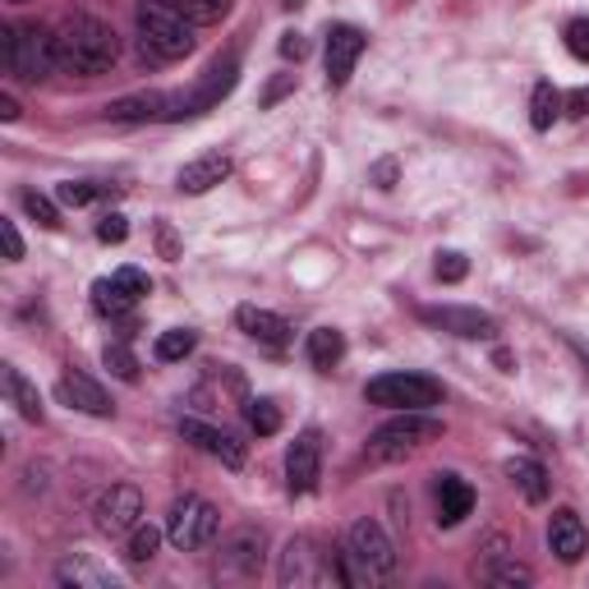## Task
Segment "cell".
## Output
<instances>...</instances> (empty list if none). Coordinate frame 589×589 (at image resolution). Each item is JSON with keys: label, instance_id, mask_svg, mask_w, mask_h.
<instances>
[{"label": "cell", "instance_id": "83f0119b", "mask_svg": "<svg viewBox=\"0 0 589 589\" xmlns=\"http://www.w3.org/2000/svg\"><path fill=\"white\" fill-rule=\"evenodd\" d=\"M6 391H10V401L23 419H33V424H42V397H38V387L28 382L14 364H6Z\"/></svg>", "mask_w": 589, "mask_h": 589}, {"label": "cell", "instance_id": "7dc6e473", "mask_svg": "<svg viewBox=\"0 0 589 589\" xmlns=\"http://www.w3.org/2000/svg\"><path fill=\"white\" fill-rule=\"evenodd\" d=\"M157 235H161V254H166V259H176V235H171V227H166V221H161V231H157Z\"/></svg>", "mask_w": 589, "mask_h": 589}, {"label": "cell", "instance_id": "7a4b0ae2", "mask_svg": "<svg viewBox=\"0 0 589 589\" xmlns=\"http://www.w3.org/2000/svg\"><path fill=\"white\" fill-rule=\"evenodd\" d=\"M397 544L391 535L374 520L364 516L350 525V535L341 548H332V571H336V585H382L397 576Z\"/></svg>", "mask_w": 589, "mask_h": 589}, {"label": "cell", "instance_id": "681fc988", "mask_svg": "<svg viewBox=\"0 0 589 589\" xmlns=\"http://www.w3.org/2000/svg\"><path fill=\"white\" fill-rule=\"evenodd\" d=\"M282 6H286V10H299V6H304V0H282Z\"/></svg>", "mask_w": 589, "mask_h": 589}, {"label": "cell", "instance_id": "f546056e", "mask_svg": "<svg viewBox=\"0 0 589 589\" xmlns=\"http://www.w3.org/2000/svg\"><path fill=\"white\" fill-rule=\"evenodd\" d=\"M193 346H199V332L171 327V332H161V336H157V359H161V364H176V359L193 355Z\"/></svg>", "mask_w": 589, "mask_h": 589}, {"label": "cell", "instance_id": "8fae6325", "mask_svg": "<svg viewBox=\"0 0 589 589\" xmlns=\"http://www.w3.org/2000/svg\"><path fill=\"white\" fill-rule=\"evenodd\" d=\"M419 318H424L429 327H438V332L461 336V341H493V336L502 332L493 314H484V308H465V304H429V308H419Z\"/></svg>", "mask_w": 589, "mask_h": 589}, {"label": "cell", "instance_id": "ab89813d", "mask_svg": "<svg viewBox=\"0 0 589 589\" xmlns=\"http://www.w3.org/2000/svg\"><path fill=\"white\" fill-rule=\"evenodd\" d=\"M0 240H6V259H10V263H19V259H23V235H19V227H14L10 217L0 221Z\"/></svg>", "mask_w": 589, "mask_h": 589}, {"label": "cell", "instance_id": "bcb514c9", "mask_svg": "<svg viewBox=\"0 0 589 589\" xmlns=\"http://www.w3.org/2000/svg\"><path fill=\"white\" fill-rule=\"evenodd\" d=\"M0 120H19V102L10 93H0Z\"/></svg>", "mask_w": 589, "mask_h": 589}, {"label": "cell", "instance_id": "7bdbcfd3", "mask_svg": "<svg viewBox=\"0 0 589 589\" xmlns=\"http://www.w3.org/2000/svg\"><path fill=\"white\" fill-rule=\"evenodd\" d=\"M295 88V74H282V78H272V88L263 93V106H272V102H282L286 93Z\"/></svg>", "mask_w": 589, "mask_h": 589}, {"label": "cell", "instance_id": "f907efd6", "mask_svg": "<svg viewBox=\"0 0 589 589\" xmlns=\"http://www.w3.org/2000/svg\"><path fill=\"white\" fill-rule=\"evenodd\" d=\"M14 6H23V0H14Z\"/></svg>", "mask_w": 589, "mask_h": 589}, {"label": "cell", "instance_id": "cb8c5ba5", "mask_svg": "<svg viewBox=\"0 0 589 589\" xmlns=\"http://www.w3.org/2000/svg\"><path fill=\"white\" fill-rule=\"evenodd\" d=\"M488 567H484V580L488 585H502V589H516V585H535V571H529L525 562H516V557H507V544L493 539L488 544Z\"/></svg>", "mask_w": 589, "mask_h": 589}, {"label": "cell", "instance_id": "f35d334b", "mask_svg": "<svg viewBox=\"0 0 589 589\" xmlns=\"http://www.w3.org/2000/svg\"><path fill=\"white\" fill-rule=\"evenodd\" d=\"M125 235H129V221H125L120 212H106V217L97 221V240H102V244H120Z\"/></svg>", "mask_w": 589, "mask_h": 589}, {"label": "cell", "instance_id": "1f68e13d", "mask_svg": "<svg viewBox=\"0 0 589 589\" xmlns=\"http://www.w3.org/2000/svg\"><path fill=\"white\" fill-rule=\"evenodd\" d=\"M231 6H235V0H176V10L189 19V23H221V19H227L231 14Z\"/></svg>", "mask_w": 589, "mask_h": 589}, {"label": "cell", "instance_id": "d590c367", "mask_svg": "<svg viewBox=\"0 0 589 589\" xmlns=\"http://www.w3.org/2000/svg\"><path fill=\"white\" fill-rule=\"evenodd\" d=\"M562 42H567V51L576 55V61L589 65V14H576V19L562 28Z\"/></svg>", "mask_w": 589, "mask_h": 589}, {"label": "cell", "instance_id": "7402d4cb", "mask_svg": "<svg viewBox=\"0 0 589 589\" xmlns=\"http://www.w3.org/2000/svg\"><path fill=\"white\" fill-rule=\"evenodd\" d=\"M433 497H438V525H446V529L461 525L474 512V488L461 480V474H438Z\"/></svg>", "mask_w": 589, "mask_h": 589}, {"label": "cell", "instance_id": "3957f363", "mask_svg": "<svg viewBox=\"0 0 589 589\" xmlns=\"http://www.w3.org/2000/svg\"><path fill=\"white\" fill-rule=\"evenodd\" d=\"M134 23H138V46L152 61H180V55L193 51V23L176 10V0H138Z\"/></svg>", "mask_w": 589, "mask_h": 589}, {"label": "cell", "instance_id": "5b68a950", "mask_svg": "<svg viewBox=\"0 0 589 589\" xmlns=\"http://www.w3.org/2000/svg\"><path fill=\"white\" fill-rule=\"evenodd\" d=\"M442 438V419H433L429 410H397V419H387L382 429H374L369 452L378 461H401L419 446H429Z\"/></svg>", "mask_w": 589, "mask_h": 589}, {"label": "cell", "instance_id": "2e32d148", "mask_svg": "<svg viewBox=\"0 0 589 589\" xmlns=\"http://www.w3.org/2000/svg\"><path fill=\"white\" fill-rule=\"evenodd\" d=\"M235 327L249 336V341H263V346H272V350H286L291 336H295V327H291L282 314H272V308H259V304H240V308H235Z\"/></svg>", "mask_w": 589, "mask_h": 589}, {"label": "cell", "instance_id": "e575fe53", "mask_svg": "<svg viewBox=\"0 0 589 589\" xmlns=\"http://www.w3.org/2000/svg\"><path fill=\"white\" fill-rule=\"evenodd\" d=\"M102 359H106V369L116 374L120 382H138V359H134V350L125 346V341H116V346H106L102 350Z\"/></svg>", "mask_w": 589, "mask_h": 589}, {"label": "cell", "instance_id": "74e56055", "mask_svg": "<svg viewBox=\"0 0 589 589\" xmlns=\"http://www.w3.org/2000/svg\"><path fill=\"white\" fill-rule=\"evenodd\" d=\"M111 276H116V282L134 295V299H144V295H152V282H148V272L144 267H120V272H111Z\"/></svg>", "mask_w": 589, "mask_h": 589}, {"label": "cell", "instance_id": "ee69618b", "mask_svg": "<svg viewBox=\"0 0 589 589\" xmlns=\"http://www.w3.org/2000/svg\"><path fill=\"white\" fill-rule=\"evenodd\" d=\"M23 493H46V470L42 465H28L23 470Z\"/></svg>", "mask_w": 589, "mask_h": 589}, {"label": "cell", "instance_id": "d4e9b609", "mask_svg": "<svg viewBox=\"0 0 589 589\" xmlns=\"http://www.w3.org/2000/svg\"><path fill=\"white\" fill-rule=\"evenodd\" d=\"M304 355H308V364H314L318 374H332L336 364H341V355H346V336L336 327H314V332H308V341H304Z\"/></svg>", "mask_w": 589, "mask_h": 589}, {"label": "cell", "instance_id": "4fadbf2b", "mask_svg": "<svg viewBox=\"0 0 589 589\" xmlns=\"http://www.w3.org/2000/svg\"><path fill=\"white\" fill-rule=\"evenodd\" d=\"M318 474H323V438H318V429H304L286 446V488H291V497H308V493H314Z\"/></svg>", "mask_w": 589, "mask_h": 589}, {"label": "cell", "instance_id": "d6a6232c", "mask_svg": "<svg viewBox=\"0 0 589 589\" xmlns=\"http://www.w3.org/2000/svg\"><path fill=\"white\" fill-rule=\"evenodd\" d=\"M244 419H249V429H254L259 438H272L276 429H282V410H276V401H267V397L249 401L244 406Z\"/></svg>", "mask_w": 589, "mask_h": 589}, {"label": "cell", "instance_id": "52a82bcc", "mask_svg": "<svg viewBox=\"0 0 589 589\" xmlns=\"http://www.w3.org/2000/svg\"><path fill=\"white\" fill-rule=\"evenodd\" d=\"M267 562V529L263 525H235L217 548L212 576L217 580H259Z\"/></svg>", "mask_w": 589, "mask_h": 589}, {"label": "cell", "instance_id": "f1b7e54d", "mask_svg": "<svg viewBox=\"0 0 589 589\" xmlns=\"http://www.w3.org/2000/svg\"><path fill=\"white\" fill-rule=\"evenodd\" d=\"M106 193H116V185H102V180H65L61 189H55V203H65V208H88V203L106 199Z\"/></svg>", "mask_w": 589, "mask_h": 589}, {"label": "cell", "instance_id": "30bf717a", "mask_svg": "<svg viewBox=\"0 0 589 589\" xmlns=\"http://www.w3.org/2000/svg\"><path fill=\"white\" fill-rule=\"evenodd\" d=\"M276 580H282V589L332 585V580H336V571H332V553L318 548V539L295 535V539L282 548V567H276Z\"/></svg>", "mask_w": 589, "mask_h": 589}, {"label": "cell", "instance_id": "5bb4252c", "mask_svg": "<svg viewBox=\"0 0 589 589\" xmlns=\"http://www.w3.org/2000/svg\"><path fill=\"white\" fill-rule=\"evenodd\" d=\"M364 46H369L364 28H355V23H332L327 28V88H346Z\"/></svg>", "mask_w": 589, "mask_h": 589}, {"label": "cell", "instance_id": "9c48e42d", "mask_svg": "<svg viewBox=\"0 0 589 589\" xmlns=\"http://www.w3.org/2000/svg\"><path fill=\"white\" fill-rule=\"evenodd\" d=\"M217 529H221V516L208 497L199 493H185L171 502V516H166V539H171L180 553H199L217 539Z\"/></svg>", "mask_w": 589, "mask_h": 589}, {"label": "cell", "instance_id": "8d00e7d4", "mask_svg": "<svg viewBox=\"0 0 589 589\" xmlns=\"http://www.w3.org/2000/svg\"><path fill=\"white\" fill-rule=\"evenodd\" d=\"M433 272H438V282L456 286V282H465L470 263H465V254H456V249H442V254H438V263H433Z\"/></svg>", "mask_w": 589, "mask_h": 589}, {"label": "cell", "instance_id": "6da1fadb", "mask_svg": "<svg viewBox=\"0 0 589 589\" xmlns=\"http://www.w3.org/2000/svg\"><path fill=\"white\" fill-rule=\"evenodd\" d=\"M120 61V38L116 28L97 14H74L55 28V70L74 78H97Z\"/></svg>", "mask_w": 589, "mask_h": 589}, {"label": "cell", "instance_id": "ac0fdd59", "mask_svg": "<svg viewBox=\"0 0 589 589\" xmlns=\"http://www.w3.org/2000/svg\"><path fill=\"white\" fill-rule=\"evenodd\" d=\"M61 401L74 406V410H83V414H93V419H111V414H116V401H111V391H106L102 382H93L88 374H78V369H70V374L61 378Z\"/></svg>", "mask_w": 589, "mask_h": 589}, {"label": "cell", "instance_id": "7c38bea8", "mask_svg": "<svg viewBox=\"0 0 589 589\" xmlns=\"http://www.w3.org/2000/svg\"><path fill=\"white\" fill-rule=\"evenodd\" d=\"M93 520L102 535H129V529L144 520V493H138L134 484H111L97 502H93Z\"/></svg>", "mask_w": 589, "mask_h": 589}, {"label": "cell", "instance_id": "d6986e66", "mask_svg": "<svg viewBox=\"0 0 589 589\" xmlns=\"http://www.w3.org/2000/svg\"><path fill=\"white\" fill-rule=\"evenodd\" d=\"M548 548H553L557 562H567V567H576L580 557H585L589 535H585V520H580L571 507L553 512V520H548Z\"/></svg>", "mask_w": 589, "mask_h": 589}, {"label": "cell", "instance_id": "ffe728a7", "mask_svg": "<svg viewBox=\"0 0 589 589\" xmlns=\"http://www.w3.org/2000/svg\"><path fill=\"white\" fill-rule=\"evenodd\" d=\"M231 171H235V161L227 152H203V157H193V161L180 166L176 185H180V193H208V189H217L221 180H227Z\"/></svg>", "mask_w": 589, "mask_h": 589}, {"label": "cell", "instance_id": "60d3db41", "mask_svg": "<svg viewBox=\"0 0 589 589\" xmlns=\"http://www.w3.org/2000/svg\"><path fill=\"white\" fill-rule=\"evenodd\" d=\"M562 111H567V116H576V120H585L589 116V88H571L562 97Z\"/></svg>", "mask_w": 589, "mask_h": 589}, {"label": "cell", "instance_id": "c3c4849f", "mask_svg": "<svg viewBox=\"0 0 589 589\" xmlns=\"http://www.w3.org/2000/svg\"><path fill=\"white\" fill-rule=\"evenodd\" d=\"M567 346H571V350L580 355V364H585V374H589V346L580 341V336H567Z\"/></svg>", "mask_w": 589, "mask_h": 589}, {"label": "cell", "instance_id": "9a60e30c", "mask_svg": "<svg viewBox=\"0 0 589 589\" xmlns=\"http://www.w3.org/2000/svg\"><path fill=\"white\" fill-rule=\"evenodd\" d=\"M180 433H185V442L199 446V452L217 456L227 470H240V465H244V442H240L235 433L217 429V424H203V419H180Z\"/></svg>", "mask_w": 589, "mask_h": 589}, {"label": "cell", "instance_id": "e0dca14e", "mask_svg": "<svg viewBox=\"0 0 589 589\" xmlns=\"http://www.w3.org/2000/svg\"><path fill=\"white\" fill-rule=\"evenodd\" d=\"M171 97L176 93H129V97H116V102H106V120H116V125H148V120H166L171 116Z\"/></svg>", "mask_w": 589, "mask_h": 589}, {"label": "cell", "instance_id": "484cf974", "mask_svg": "<svg viewBox=\"0 0 589 589\" xmlns=\"http://www.w3.org/2000/svg\"><path fill=\"white\" fill-rule=\"evenodd\" d=\"M134 304L138 299L116 282V276H102V282H93V308H97L102 318H125Z\"/></svg>", "mask_w": 589, "mask_h": 589}, {"label": "cell", "instance_id": "836d02e7", "mask_svg": "<svg viewBox=\"0 0 589 589\" xmlns=\"http://www.w3.org/2000/svg\"><path fill=\"white\" fill-rule=\"evenodd\" d=\"M19 203H23V212H28V217L38 221V227H46V231H55V227H61V208H55V203L46 199V193H38V189H23V193H19Z\"/></svg>", "mask_w": 589, "mask_h": 589}, {"label": "cell", "instance_id": "b9f144b4", "mask_svg": "<svg viewBox=\"0 0 589 589\" xmlns=\"http://www.w3.org/2000/svg\"><path fill=\"white\" fill-rule=\"evenodd\" d=\"M282 55H286V61H304V55H308L304 33H282Z\"/></svg>", "mask_w": 589, "mask_h": 589}, {"label": "cell", "instance_id": "277c9868", "mask_svg": "<svg viewBox=\"0 0 589 589\" xmlns=\"http://www.w3.org/2000/svg\"><path fill=\"white\" fill-rule=\"evenodd\" d=\"M0 61L6 74L42 83L55 70V33L46 23H0Z\"/></svg>", "mask_w": 589, "mask_h": 589}, {"label": "cell", "instance_id": "4dcf8cb0", "mask_svg": "<svg viewBox=\"0 0 589 589\" xmlns=\"http://www.w3.org/2000/svg\"><path fill=\"white\" fill-rule=\"evenodd\" d=\"M157 548H161V529H152V525L138 520V525L129 529V548H125V557L144 567V562H152V557H157Z\"/></svg>", "mask_w": 589, "mask_h": 589}, {"label": "cell", "instance_id": "f6af8a7d", "mask_svg": "<svg viewBox=\"0 0 589 589\" xmlns=\"http://www.w3.org/2000/svg\"><path fill=\"white\" fill-rule=\"evenodd\" d=\"M374 180H378V189H391V185H397V161H378V166H374Z\"/></svg>", "mask_w": 589, "mask_h": 589}, {"label": "cell", "instance_id": "603a6c76", "mask_svg": "<svg viewBox=\"0 0 589 589\" xmlns=\"http://www.w3.org/2000/svg\"><path fill=\"white\" fill-rule=\"evenodd\" d=\"M502 470H507V480L516 484V493H520L525 502H535V507H539V502H548L553 480H548V470H544L535 456H512Z\"/></svg>", "mask_w": 589, "mask_h": 589}, {"label": "cell", "instance_id": "4316f807", "mask_svg": "<svg viewBox=\"0 0 589 589\" xmlns=\"http://www.w3.org/2000/svg\"><path fill=\"white\" fill-rule=\"evenodd\" d=\"M557 116H562V93H557L548 78H539V83H535V93H529V125H535V129L544 134V129H553Z\"/></svg>", "mask_w": 589, "mask_h": 589}, {"label": "cell", "instance_id": "ba28073f", "mask_svg": "<svg viewBox=\"0 0 589 589\" xmlns=\"http://www.w3.org/2000/svg\"><path fill=\"white\" fill-rule=\"evenodd\" d=\"M235 83H240V55L227 51V55H217V61L203 70V78L193 83L189 93H176V97H171V116H166V120L203 116V111H212L221 97H231V93H235Z\"/></svg>", "mask_w": 589, "mask_h": 589}, {"label": "cell", "instance_id": "8992f818", "mask_svg": "<svg viewBox=\"0 0 589 589\" xmlns=\"http://www.w3.org/2000/svg\"><path fill=\"white\" fill-rule=\"evenodd\" d=\"M364 401L382 410H433L442 406V382L429 374H378L364 382Z\"/></svg>", "mask_w": 589, "mask_h": 589}, {"label": "cell", "instance_id": "44dd1931", "mask_svg": "<svg viewBox=\"0 0 589 589\" xmlns=\"http://www.w3.org/2000/svg\"><path fill=\"white\" fill-rule=\"evenodd\" d=\"M55 585H74V589H120V576L111 571V567H102V562H93L88 553H74V557H65V562L55 567Z\"/></svg>", "mask_w": 589, "mask_h": 589}]
</instances>
